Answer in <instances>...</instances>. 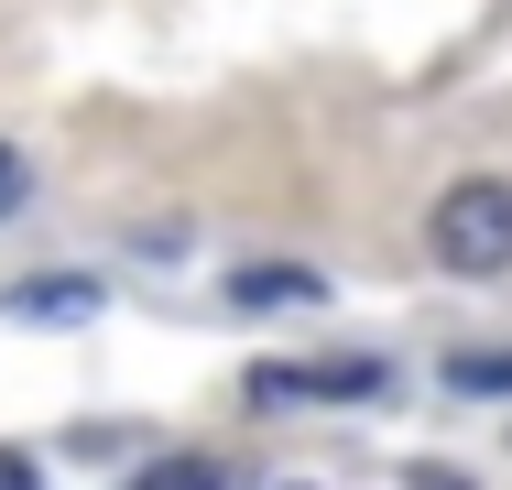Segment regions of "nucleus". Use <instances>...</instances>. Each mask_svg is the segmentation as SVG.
Masks as SVG:
<instances>
[{"instance_id":"f03ea898","label":"nucleus","mask_w":512,"mask_h":490,"mask_svg":"<svg viewBox=\"0 0 512 490\" xmlns=\"http://www.w3.org/2000/svg\"><path fill=\"white\" fill-rule=\"evenodd\" d=\"M284 392L371 403V392H382V360H262V371H251V403H284Z\"/></svg>"},{"instance_id":"f257e3e1","label":"nucleus","mask_w":512,"mask_h":490,"mask_svg":"<svg viewBox=\"0 0 512 490\" xmlns=\"http://www.w3.org/2000/svg\"><path fill=\"white\" fill-rule=\"evenodd\" d=\"M425 240H436V262H447V273H469V284L512 273V186H502V175H458V186L436 196Z\"/></svg>"},{"instance_id":"39448f33","label":"nucleus","mask_w":512,"mask_h":490,"mask_svg":"<svg viewBox=\"0 0 512 490\" xmlns=\"http://www.w3.org/2000/svg\"><path fill=\"white\" fill-rule=\"evenodd\" d=\"M88 305H99L88 284H22L11 294V316H88Z\"/></svg>"},{"instance_id":"0eeeda50","label":"nucleus","mask_w":512,"mask_h":490,"mask_svg":"<svg viewBox=\"0 0 512 490\" xmlns=\"http://www.w3.org/2000/svg\"><path fill=\"white\" fill-rule=\"evenodd\" d=\"M22 186H33V175H22V153H11V142H0V218H11V207H22Z\"/></svg>"},{"instance_id":"423d86ee","label":"nucleus","mask_w":512,"mask_h":490,"mask_svg":"<svg viewBox=\"0 0 512 490\" xmlns=\"http://www.w3.org/2000/svg\"><path fill=\"white\" fill-rule=\"evenodd\" d=\"M131 490H218V469H207V458H153Z\"/></svg>"},{"instance_id":"20e7f679","label":"nucleus","mask_w":512,"mask_h":490,"mask_svg":"<svg viewBox=\"0 0 512 490\" xmlns=\"http://www.w3.org/2000/svg\"><path fill=\"white\" fill-rule=\"evenodd\" d=\"M447 382H458V392H512V349H458Z\"/></svg>"},{"instance_id":"7ed1b4c3","label":"nucleus","mask_w":512,"mask_h":490,"mask_svg":"<svg viewBox=\"0 0 512 490\" xmlns=\"http://www.w3.org/2000/svg\"><path fill=\"white\" fill-rule=\"evenodd\" d=\"M229 294H240V305H316L327 284H316L306 262H251V273H240Z\"/></svg>"},{"instance_id":"6e6552de","label":"nucleus","mask_w":512,"mask_h":490,"mask_svg":"<svg viewBox=\"0 0 512 490\" xmlns=\"http://www.w3.org/2000/svg\"><path fill=\"white\" fill-rule=\"evenodd\" d=\"M0 490H33V458H11V447H0Z\"/></svg>"}]
</instances>
